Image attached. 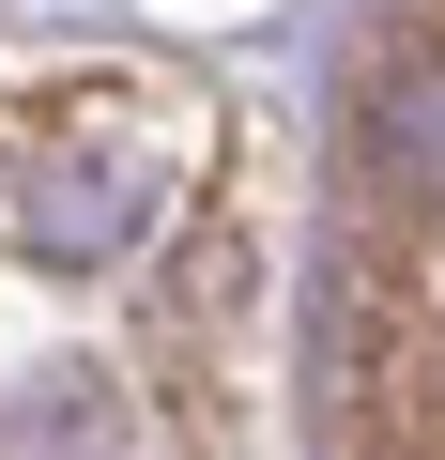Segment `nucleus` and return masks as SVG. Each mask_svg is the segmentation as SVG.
Returning a JSON list of instances; mask_svg holds the SVG:
<instances>
[{
  "label": "nucleus",
  "mask_w": 445,
  "mask_h": 460,
  "mask_svg": "<svg viewBox=\"0 0 445 460\" xmlns=\"http://www.w3.org/2000/svg\"><path fill=\"white\" fill-rule=\"evenodd\" d=\"M138 77H77V93H16V169H0V215L31 230L47 261H123L154 230H184V138L169 123H108Z\"/></svg>",
  "instance_id": "f257e3e1"
},
{
  "label": "nucleus",
  "mask_w": 445,
  "mask_h": 460,
  "mask_svg": "<svg viewBox=\"0 0 445 460\" xmlns=\"http://www.w3.org/2000/svg\"><path fill=\"white\" fill-rule=\"evenodd\" d=\"M353 184L384 215H445V31H399L369 77H353Z\"/></svg>",
  "instance_id": "f03ea898"
},
{
  "label": "nucleus",
  "mask_w": 445,
  "mask_h": 460,
  "mask_svg": "<svg viewBox=\"0 0 445 460\" xmlns=\"http://www.w3.org/2000/svg\"><path fill=\"white\" fill-rule=\"evenodd\" d=\"M154 307H169L184 338H231V323L262 307V230H246V215H184L169 261H154Z\"/></svg>",
  "instance_id": "7ed1b4c3"
}]
</instances>
